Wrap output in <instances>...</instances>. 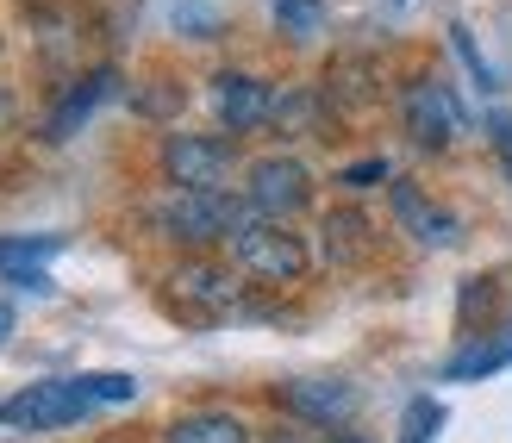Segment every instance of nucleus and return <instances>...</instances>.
Instances as JSON below:
<instances>
[{
    "label": "nucleus",
    "instance_id": "nucleus-19",
    "mask_svg": "<svg viewBox=\"0 0 512 443\" xmlns=\"http://www.w3.org/2000/svg\"><path fill=\"white\" fill-rule=\"evenodd\" d=\"M269 443H338V431H325L313 419H288V425H275Z\"/></svg>",
    "mask_w": 512,
    "mask_h": 443
},
{
    "label": "nucleus",
    "instance_id": "nucleus-11",
    "mask_svg": "<svg viewBox=\"0 0 512 443\" xmlns=\"http://www.w3.org/2000/svg\"><path fill=\"white\" fill-rule=\"evenodd\" d=\"M175 294L194 300L200 312H225V306L238 300V281H232V275H219V269H207V263H188L182 275H175Z\"/></svg>",
    "mask_w": 512,
    "mask_h": 443
},
{
    "label": "nucleus",
    "instance_id": "nucleus-9",
    "mask_svg": "<svg viewBox=\"0 0 512 443\" xmlns=\"http://www.w3.org/2000/svg\"><path fill=\"white\" fill-rule=\"evenodd\" d=\"M388 200H394V219L413 231L419 244H431V250H444V244H456V219L444 213V206H431L413 181H388Z\"/></svg>",
    "mask_w": 512,
    "mask_h": 443
},
{
    "label": "nucleus",
    "instance_id": "nucleus-22",
    "mask_svg": "<svg viewBox=\"0 0 512 443\" xmlns=\"http://www.w3.org/2000/svg\"><path fill=\"white\" fill-rule=\"evenodd\" d=\"M7 325H13V312H7V306H0V337H7Z\"/></svg>",
    "mask_w": 512,
    "mask_h": 443
},
{
    "label": "nucleus",
    "instance_id": "nucleus-1",
    "mask_svg": "<svg viewBox=\"0 0 512 443\" xmlns=\"http://www.w3.org/2000/svg\"><path fill=\"white\" fill-rule=\"evenodd\" d=\"M88 406H107L94 375H57V381H32V387L0 400V425L7 431H57L69 419H82Z\"/></svg>",
    "mask_w": 512,
    "mask_h": 443
},
{
    "label": "nucleus",
    "instance_id": "nucleus-12",
    "mask_svg": "<svg viewBox=\"0 0 512 443\" xmlns=\"http://www.w3.org/2000/svg\"><path fill=\"white\" fill-rule=\"evenodd\" d=\"M107 94H113V69L88 75V82L75 88V94L63 100V107H57V113H50V132H44V138H50V144H63V138H69L75 125H82V119H88V113H94V107H100V100H107Z\"/></svg>",
    "mask_w": 512,
    "mask_h": 443
},
{
    "label": "nucleus",
    "instance_id": "nucleus-14",
    "mask_svg": "<svg viewBox=\"0 0 512 443\" xmlns=\"http://www.w3.org/2000/svg\"><path fill=\"white\" fill-rule=\"evenodd\" d=\"M369 219L363 213H350V206H344V213H331L325 219V256H331V263H363V256H369Z\"/></svg>",
    "mask_w": 512,
    "mask_h": 443
},
{
    "label": "nucleus",
    "instance_id": "nucleus-6",
    "mask_svg": "<svg viewBox=\"0 0 512 443\" xmlns=\"http://www.w3.org/2000/svg\"><path fill=\"white\" fill-rule=\"evenodd\" d=\"M400 113H406V132H413V144H425V150H444L456 132H463V113H456L450 88H444V82H431V75L406 82Z\"/></svg>",
    "mask_w": 512,
    "mask_h": 443
},
{
    "label": "nucleus",
    "instance_id": "nucleus-2",
    "mask_svg": "<svg viewBox=\"0 0 512 443\" xmlns=\"http://www.w3.org/2000/svg\"><path fill=\"white\" fill-rule=\"evenodd\" d=\"M244 219L250 213L225 188H169V200L157 206V225L182 244H232Z\"/></svg>",
    "mask_w": 512,
    "mask_h": 443
},
{
    "label": "nucleus",
    "instance_id": "nucleus-7",
    "mask_svg": "<svg viewBox=\"0 0 512 443\" xmlns=\"http://www.w3.org/2000/svg\"><path fill=\"white\" fill-rule=\"evenodd\" d=\"M213 113L225 119V132H256V125L275 119V94L269 82H256V75H219L213 82Z\"/></svg>",
    "mask_w": 512,
    "mask_h": 443
},
{
    "label": "nucleus",
    "instance_id": "nucleus-17",
    "mask_svg": "<svg viewBox=\"0 0 512 443\" xmlns=\"http://www.w3.org/2000/svg\"><path fill=\"white\" fill-rule=\"evenodd\" d=\"M438 425H444V406L438 400H413V406H406V437L400 443H431V437H438Z\"/></svg>",
    "mask_w": 512,
    "mask_h": 443
},
{
    "label": "nucleus",
    "instance_id": "nucleus-13",
    "mask_svg": "<svg viewBox=\"0 0 512 443\" xmlns=\"http://www.w3.org/2000/svg\"><path fill=\"white\" fill-rule=\"evenodd\" d=\"M169 443H250V425L232 412H188L169 425Z\"/></svg>",
    "mask_w": 512,
    "mask_h": 443
},
{
    "label": "nucleus",
    "instance_id": "nucleus-21",
    "mask_svg": "<svg viewBox=\"0 0 512 443\" xmlns=\"http://www.w3.org/2000/svg\"><path fill=\"white\" fill-rule=\"evenodd\" d=\"M488 138H494L500 163H506V175H512V113H494V119H488Z\"/></svg>",
    "mask_w": 512,
    "mask_h": 443
},
{
    "label": "nucleus",
    "instance_id": "nucleus-8",
    "mask_svg": "<svg viewBox=\"0 0 512 443\" xmlns=\"http://www.w3.org/2000/svg\"><path fill=\"white\" fill-rule=\"evenodd\" d=\"M281 400H288L294 419H313V425H344L350 412H356V387L338 381V375H313V381H288L281 387Z\"/></svg>",
    "mask_w": 512,
    "mask_h": 443
},
{
    "label": "nucleus",
    "instance_id": "nucleus-15",
    "mask_svg": "<svg viewBox=\"0 0 512 443\" xmlns=\"http://www.w3.org/2000/svg\"><path fill=\"white\" fill-rule=\"evenodd\" d=\"M506 362H512V344H469L444 362V381H481V375H500Z\"/></svg>",
    "mask_w": 512,
    "mask_h": 443
},
{
    "label": "nucleus",
    "instance_id": "nucleus-18",
    "mask_svg": "<svg viewBox=\"0 0 512 443\" xmlns=\"http://www.w3.org/2000/svg\"><path fill=\"white\" fill-rule=\"evenodd\" d=\"M450 44H456V57H463V63H469V75H475V88H488V94H494L500 82H494V69H488V63H481V50H475V38L463 32V25H450Z\"/></svg>",
    "mask_w": 512,
    "mask_h": 443
},
{
    "label": "nucleus",
    "instance_id": "nucleus-10",
    "mask_svg": "<svg viewBox=\"0 0 512 443\" xmlns=\"http://www.w3.org/2000/svg\"><path fill=\"white\" fill-rule=\"evenodd\" d=\"M63 250V238H50V231H44V238H0V275H7V281H19V288H50V281H44V263H50V256H57Z\"/></svg>",
    "mask_w": 512,
    "mask_h": 443
},
{
    "label": "nucleus",
    "instance_id": "nucleus-3",
    "mask_svg": "<svg viewBox=\"0 0 512 443\" xmlns=\"http://www.w3.org/2000/svg\"><path fill=\"white\" fill-rule=\"evenodd\" d=\"M238 163L232 138H207V132H169L163 138V169L175 188H225Z\"/></svg>",
    "mask_w": 512,
    "mask_h": 443
},
{
    "label": "nucleus",
    "instance_id": "nucleus-20",
    "mask_svg": "<svg viewBox=\"0 0 512 443\" xmlns=\"http://www.w3.org/2000/svg\"><path fill=\"white\" fill-rule=\"evenodd\" d=\"M338 181L344 188H381V181H388V163H381V156H363V163H350Z\"/></svg>",
    "mask_w": 512,
    "mask_h": 443
},
{
    "label": "nucleus",
    "instance_id": "nucleus-16",
    "mask_svg": "<svg viewBox=\"0 0 512 443\" xmlns=\"http://www.w3.org/2000/svg\"><path fill=\"white\" fill-rule=\"evenodd\" d=\"M275 25L288 38H319L325 32V0H275Z\"/></svg>",
    "mask_w": 512,
    "mask_h": 443
},
{
    "label": "nucleus",
    "instance_id": "nucleus-4",
    "mask_svg": "<svg viewBox=\"0 0 512 443\" xmlns=\"http://www.w3.org/2000/svg\"><path fill=\"white\" fill-rule=\"evenodd\" d=\"M232 250H238V263L250 275H263V281H300L306 275V244L294 231H281V219H263V213L244 219Z\"/></svg>",
    "mask_w": 512,
    "mask_h": 443
},
{
    "label": "nucleus",
    "instance_id": "nucleus-5",
    "mask_svg": "<svg viewBox=\"0 0 512 443\" xmlns=\"http://www.w3.org/2000/svg\"><path fill=\"white\" fill-rule=\"evenodd\" d=\"M250 213L263 219H294L306 200H313V175H306L300 156H256L250 163Z\"/></svg>",
    "mask_w": 512,
    "mask_h": 443
}]
</instances>
